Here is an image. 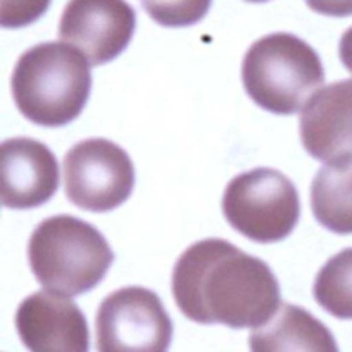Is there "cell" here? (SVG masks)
Listing matches in <instances>:
<instances>
[{
    "label": "cell",
    "instance_id": "cell-1",
    "mask_svg": "<svg viewBox=\"0 0 352 352\" xmlns=\"http://www.w3.org/2000/svg\"><path fill=\"white\" fill-rule=\"evenodd\" d=\"M172 294L186 318L230 329L265 325L280 306L270 267L223 239L199 241L179 256Z\"/></svg>",
    "mask_w": 352,
    "mask_h": 352
},
{
    "label": "cell",
    "instance_id": "cell-2",
    "mask_svg": "<svg viewBox=\"0 0 352 352\" xmlns=\"http://www.w3.org/2000/svg\"><path fill=\"white\" fill-rule=\"evenodd\" d=\"M89 60L67 41L31 47L17 60L12 96L31 122L45 127L65 126L85 109L91 89Z\"/></svg>",
    "mask_w": 352,
    "mask_h": 352
},
{
    "label": "cell",
    "instance_id": "cell-3",
    "mask_svg": "<svg viewBox=\"0 0 352 352\" xmlns=\"http://www.w3.org/2000/svg\"><path fill=\"white\" fill-rule=\"evenodd\" d=\"M28 256L36 280L69 298L96 287L113 261L100 230L71 215L43 220L31 234Z\"/></svg>",
    "mask_w": 352,
    "mask_h": 352
},
{
    "label": "cell",
    "instance_id": "cell-4",
    "mask_svg": "<svg viewBox=\"0 0 352 352\" xmlns=\"http://www.w3.org/2000/svg\"><path fill=\"white\" fill-rule=\"evenodd\" d=\"M243 82L254 103L278 116L296 113L325 82L318 54L291 33L254 41L243 60Z\"/></svg>",
    "mask_w": 352,
    "mask_h": 352
},
{
    "label": "cell",
    "instance_id": "cell-5",
    "mask_svg": "<svg viewBox=\"0 0 352 352\" xmlns=\"http://www.w3.org/2000/svg\"><path fill=\"white\" fill-rule=\"evenodd\" d=\"M222 210L230 226L254 243H277L296 227L301 213L296 186L275 168H254L227 186Z\"/></svg>",
    "mask_w": 352,
    "mask_h": 352
},
{
    "label": "cell",
    "instance_id": "cell-6",
    "mask_svg": "<svg viewBox=\"0 0 352 352\" xmlns=\"http://www.w3.org/2000/svg\"><path fill=\"white\" fill-rule=\"evenodd\" d=\"M69 201L88 212L105 213L122 205L134 188L129 155L116 143L91 138L72 146L64 158Z\"/></svg>",
    "mask_w": 352,
    "mask_h": 352
},
{
    "label": "cell",
    "instance_id": "cell-7",
    "mask_svg": "<svg viewBox=\"0 0 352 352\" xmlns=\"http://www.w3.org/2000/svg\"><path fill=\"white\" fill-rule=\"evenodd\" d=\"M170 340V316L150 289H119L100 305L96 313L100 352H164Z\"/></svg>",
    "mask_w": 352,
    "mask_h": 352
},
{
    "label": "cell",
    "instance_id": "cell-8",
    "mask_svg": "<svg viewBox=\"0 0 352 352\" xmlns=\"http://www.w3.org/2000/svg\"><path fill=\"white\" fill-rule=\"evenodd\" d=\"M136 28V14L126 0H69L58 24L62 41L74 45L91 65L113 60Z\"/></svg>",
    "mask_w": 352,
    "mask_h": 352
},
{
    "label": "cell",
    "instance_id": "cell-9",
    "mask_svg": "<svg viewBox=\"0 0 352 352\" xmlns=\"http://www.w3.org/2000/svg\"><path fill=\"white\" fill-rule=\"evenodd\" d=\"M16 329L33 352H86L89 332L86 318L69 296L50 291L31 294L19 305Z\"/></svg>",
    "mask_w": 352,
    "mask_h": 352
},
{
    "label": "cell",
    "instance_id": "cell-10",
    "mask_svg": "<svg viewBox=\"0 0 352 352\" xmlns=\"http://www.w3.org/2000/svg\"><path fill=\"white\" fill-rule=\"evenodd\" d=\"M58 188V165L43 143L12 138L0 146L2 205L26 210L47 203Z\"/></svg>",
    "mask_w": 352,
    "mask_h": 352
},
{
    "label": "cell",
    "instance_id": "cell-11",
    "mask_svg": "<svg viewBox=\"0 0 352 352\" xmlns=\"http://www.w3.org/2000/svg\"><path fill=\"white\" fill-rule=\"evenodd\" d=\"M306 151L325 164L352 157V79L320 88L299 119Z\"/></svg>",
    "mask_w": 352,
    "mask_h": 352
},
{
    "label": "cell",
    "instance_id": "cell-12",
    "mask_svg": "<svg viewBox=\"0 0 352 352\" xmlns=\"http://www.w3.org/2000/svg\"><path fill=\"white\" fill-rule=\"evenodd\" d=\"M250 347L268 351H337L330 330L306 309L294 305L278 306L277 313L265 325L254 327Z\"/></svg>",
    "mask_w": 352,
    "mask_h": 352
},
{
    "label": "cell",
    "instance_id": "cell-13",
    "mask_svg": "<svg viewBox=\"0 0 352 352\" xmlns=\"http://www.w3.org/2000/svg\"><path fill=\"white\" fill-rule=\"evenodd\" d=\"M316 220L336 234H352V157L329 162L311 186Z\"/></svg>",
    "mask_w": 352,
    "mask_h": 352
},
{
    "label": "cell",
    "instance_id": "cell-14",
    "mask_svg": "<svg viewBox=\"0 0 352 352\" xmlns=\"http://www.w3.org/2000/svg\"><path fill=\"white\" fill-rule=\"evenodd\" d=\"M315 299L340 320H352V248L330 258L316 277Z\"/></svg>",
    "mask_w": 352,
    "mask_h": 352
},
{
    "label": "cell",
    "instance_id": "cell-15",
    "mask_svg": "<svg viewBox=\"0 0 352 352\" xmlns=\"http://www.w3.org/2000/svg\"><path fill=\"white\" fill-rule=\"evenodd\" d=\"M141 3L158 24L181 28L201 21L208 12L212 0H141Z\"/></svg>",
    "mask_w": 352,
    "mask_h": 352
},
{
    "label": "cell",
    "instance_id": "cell-16",
    "mask_svg": "<svg viewBox=\"0 0 352 352\" xmlns=\"http://www.w3.org/2000/svg\"><path fill=\"white\" fill-rule=\"evenodd\" d=\"M52 0H0V23L3 28H23L40 19Z\"/></svg>",
    "mask_w": 352,
    "mask_h": 352
},
{
    "label": "cell",
    "instance_id": "cell-17",
    "mask_svg": "<svg viewBox=\"0 0 352 352\" xmlns=\"http://www.w3.org/2000/svg\"><path fill=\"white\" fill-rule=\"evenodd\" d=\"M308 7L323 16H352V0H306Z\"/></svg>",
    "mask_w": 352,
    "mask_h": 352
},
{
    "label": "cell",
    "instance_id": "cell-18",
    "mask_svg": "<svg viewBox=\"0 0 352 352\" xmlns=\"http://www.w3.org/2000/svg\"><path fill=\"white\" fill-rule=\"evenodd\" d=\"M339 55L342 64L346 65L347 71L352 74V26L342 34V38H340Z\"/></svg>",
    "mask_w": 352,
    "mask_h": 352
},
{
    "label": "cell",
    "instance_id": "cell-19",
    "mask_svg": "<svg viewBox=\"0 0 352 352\" xmlns=\"http://www.w3.org/2000/svg\"><path fill=\"white\" fill-rule=\"evenodd\" d=\"M248 2H267V0H248Z\"/></svg>",
    "mask_w": 352,
    "mask_h": 352
}]
</instances>
